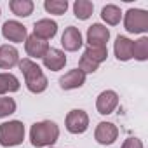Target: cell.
<instances>
[{
  "mask_svg": "<svg viewBox=\"0 0 148 148\" xmlns=\"http://www.w3.org/2000/svg\"><path fill=\"white\" fill-rule=\"evenodd\" d=\"M66 129L71 134H82L89 127V115L84 110H71L66 115Z\"/></svg>",
  "mask_w": 148,
  "mask_h": 148,
  "instance_id": "5b68a950",
  "label": "cell"
},
{
  "mask_svg": "<svg viewBox=\"0 0 148 148\" xmlns=\"http://www.w3.org/2000/svg\"><path fill=\"white\" fill-rule=\"evenodd\" d=\"M25 49H26V54H28V56L38 59V58H44V56H45V52L49 51V44L32 33V35L26 37V40H25Z\"/></svg>",
  "mask_w": 148,
  "mask_h": 148,
  "instance_id": "7c38bea8",
  "label": "cell"
},
{
  "mask_svg": "<svg viewBox=\"0 0 148 148\" xmlns=\"http://www.w3.org/2000/svg\"><path fill=\"white\" fill-rule=\"evenodd\" d=\"M51 148H52V146H51Z\"/></svg>",
  "mask_w": 148,
  "mask_h": 148,
  "instance_id": "4316f807",
  "label": "cell"
},
{
  "mask_svg": "<svg viewBox=\"0 0 148 148\" xmlns=\"http://www.w3.org/2000/svg\"><path fill=\"white\" fill-rule=\"evenodd\" d=\"M59 138V127L52 120L35 122L30 129V141L35 148L52 146Z\"/></svg>",
  "mask_w": 148,
  "mask_h": 148,
  "instance_id": "7a4b0ae2",
  "label": "cell"
},
{
  "mask_svg": "<svg viewBox=\"0 0 148 148\" xmlns=\"http://www.w3.org/2000/svg\"><path fill=\"white\" fill-rule=\"evenodd\" d=\"M115 56L119 61H129L132 58V40H129L127 37H122L119 35L117 40H115Z\"/></svg>",
  "mask_w": 148,
  "mask_h": 148,
  "instance_id": "2e32d148",
  "label": "cell"
},
{
  "mask_svg": "<svg viewBox=\"0 0 148 148\" xmlns=\"http://www.w3.org/2000/svg\"><path fill=\"white\" fill-rule=\"evenodd\" d=\"M117 136H119V129L112 122H99L94 131V138L99 145H112L117 139Z\"/></svg>",
  "mask_w": 148,
  "mask_h": 148,
  "instance_id": "52a82bcc",
  "label": "cell"
},
{
  "mask_svg": "<svg viewBox=\"0 0 148 148\" xmlns=\"http://www.w3.org/2000/svg\"><path fill=\"white\" fill-rule=\"evenodd\" d=\"M19 63V54L18 49L12 45H0V68L2 70H11L12 66H16Z\"/></svg>",
  "mask_w": 148,
  "mask_h": 148,
  "instance_id": "9a60e30c",
  "label": "cell"
},
{
  "mask_svg": "<svg viewBox=\"0 0 148 148\" xmlns=\"http://www.w3.org/2000/svg\"><path fill=\"white\" fill-rule=\"evenodd\" d=\"M122 148H143V141L138 138H127L122 145Z\"/></svg>",
  "mask_w": 148,
  "mask_h": 148,
  "instance_id": "484cf974",
  "label": "cell"
},
{
  "mask_svg": "<svg viewBox=\"0 0 148 148\" xmlns=\"http://www.w3.org/2000/svg\"><path fill=\"white\" fill-rule=\"evenodd\" d=\"M132 58L138 61H146L148 59V38L141 37L139 40L132 42Z\"/></svg>",
  "mask_w": 148,
  "mask_h": 148,
  "instance_id": "44dd1931",
  "label": "cell"
},
{
  "mask_svg": "<svg viewBox=\"0 0 148 148\" xmlns=\"http://www.w3.org/2000/svg\"><path fill=\"white\" fill-rule=\"evenodd\" d=\"M25 139V125L19 120H9L0 124V145L2 146H16Z\"/></svg>",
  "mask_w": 148,
  "mask_h": 148,
  "instance_id": "3957f363",
  "label": "cell"
},
{
  "mask_svg": "<svg viewBox=\"0 0 148 148\" xmlns=\"http://www.w3.org/2000/svg\"><path fill=\"white\" fill-rule=\"evenodd\" d=\"M9 7L12 11V14L19 16V18H28L33 12V2L32 0H11Z\"/></svg>",
  "mask_w": 148,
  "mask_h": 148,
  "instance_id": "e0dca14e",
  "label": "cell"
},
{
  "mask_svg": "<svg viewBox=\"0 0 148 148\" xmlns=\"http://www.w3.org/2000/svg\"><path fill=\"white\" fill-rule=\"evenodd\" d=\"M16 112V101L12 98H0V119L9 117Z\"/></svg>",
  "mask_w": 148,
  "mask_h": 148,
  "instance_id": "cb8c5ba5",
  "label": "cell"
},
{
  "mask_svg": "<svg viewBox=\"0 0 148 148\" xmlns=\"http://www.w3.org/2000/svg\"><path fill=\"white\" fill-rule=\"evenodd\" d=\"M124 26L129 33L148 32V12L143 9H129L124 18Z\"/></svg>",
  "mask_w": 148,
  "mask_h": 148,
  "instance_id": "277c9868",
  "label": "cell"
},
{
  "mask_svg": "<svg viewBox=\"0 0 148 148\" xmlns=\"http://www.w3.org/2000/svg\"><path fill=\"white\" fill-rule=\"evenodd\" d=\"M92 11H94V5L92 2L89 0H77L75 4H73V12H75V18L86 21L92 16Z\"/></svg>",
  "mask_w": 148,
  "mask_h": 148,
  "instance_id": "d6986e66",
  "label": "cell"
},
{
  "mask_svg": "<svg viewBox=\"0 0 148 148\" xmlns=\"http://www.w3.org/2000/svg\"><path fill=\"white\" fill-rule=\"evenodd\" d=\"M98 63H94L92 59H89L87 56H82L80 61H79V70H82L84 73H94L98 70Z\"/></svg>",
  "mask_w": 148,
  "mask_h": 148,
  "instance_id": "d4e9b609",
  "label": "cell"
},
{
  "mask_svg": "<svg viewBox=\"0 0 148 148\" xmlns=\"http://www.w3.org/2000/svg\"><path fill=\"white\" fill-rule=\"evenodd\" d=\"M56 33H58V25L52 19H40L33 25V35L45 40V42L49 38H52Z\"/></svg>",
  "mask_w": 148,
  "mask_h": 148,
  "instance_id": "5bb4252c",
  "label": "cell"
},
{
  "mask_svg": "<svg viewBox=\"0 0 148 148\" xmlns=\"http://www.w3.org/2000/svg\"><path fill=\"white\" fill-rule=\"evenodd\" d=\"M110 38V30L99 23H94L87 30V44L96 47H106V42Z\"/></svg>",
  "mask_w": 148,
  "mask_h": 148,
  "instance_id": "ba28073f",
  "label": "cell"
},
{
  "mask_svg": "<svg viewBox=\"0 0 148 148\" xmlns=\"http://www.w3.org/2000/svg\"><path fill=\"white\" fill-rule=\"evenodd\" d=\"M2 35L4 38H7L9 42H25L28 33H26V28L19 23V21H5L4 26H2Z\"/></svg>",
  "mask_w": 148,
  "mask_h": 148,
  "instance_id": "8992f818",
  "label": "cell"
},
{
  "mask_svg": "<svg viewBox=\"0 0 148 148\" xmlns=\"http://www.w3.org/2000/svg\"><path fill=\"white\" fill-rule=\"evenodd\" d=\"M101 18H103V21H106L108 25H112V26H115V25H119L120 23V18H122V12H120V9L117 7V5H105L103 7V11H101Z\"/></svg>",
  "mask_w": 148,
  "mask_h": 148,
  "instance_id": "ffe728a7",
  "label": "cell"
},
{
  "mask_svg": "<svg viewBox=\"0 0 148 148\" xmlns=\"http://www.w3.org/2000/svg\"><path fill=\"white\" fill-rule=\"evenodd\" d=\"M44 7H45L47 12L56 14V16H61V14L66 12L68 2H66V0H45V2H44Z\"/></svg>",
  "mask_w": 148,
  "mask_h": 148,
  "instance_id": "603a6c76",
  "label": "cell"
},
{
  "mask_svg": "<svg viewBox=\"0 0 148 148\" xmlns=\"http://www.w3.org/2000/svg\"><path fill=\"white\" fill-rule=\"evenodd\" d=\"M119 105V96L115 91H103L96 99V108L101 115H110Z\"/></svg>",
  "mask_w": 148,
  "mask_h": 148,
  "instance_id": "30bf717a",
  "label": "cell"
},
{
  "mask_svg": "<svg viewBox=\"0 0 148 148\" xmlns=\"http://www.w3.org/2000/svg\"><path fill=\"white\" fill-rule=\"evenodd\" d=\"M18 64H19V70H21L23 77H25V84H26V87H28L30 92L40 94V92H44V91L47 89V84H49V82H47V77L44 75L42 68H40L35 61L25 58V59H21Z\"/></svg>",
  "mask_w": 148,
  "mask_h": 148,
  "instance_id": "6da1fadb",
  "label": "cell"
},
{
  "mask_svg": "<svg viewBox=\"0 0 148 148\" xmlns=\"http://www.w3.org/2000/svg\"><path fill=\"white\" fill-rule=\"evenodd\" d=\"M19 91V80L12 73H0V94Z\"/></svg>",
  "mask_w": 148,
  "mask_h": 148,
  "instance_id": "ac0fdd59",
  "label": "cell"
},
{
  "mask_svg": "<svg viewBox=\"0 0 148 148\" xmlns=\"http://www.w3.org/2000/svg\"><path fill=\"white\" fill-rule=\"evenodd\" d=\"M86 82V73L79 68L75 70H70L68 73H64V75L59 79V87L64 89V91H71V89H79L82 87Z\"/></svg>",
  "mask_w": 148,
  "mask_h": 148,
  "instance_id": "9c48e42d",
  "label": "cell"
},
{
  "mask_svg": "<svg viewBox=\"0 0 148 148\" xmlns=\"http://www.w3.org/2000/svg\"><path fill=\"white\" fill-rule=\"evenodd\" d=\"M61 44H63V47L66 49V51H70V52H75V51H79L80 47H82V33H80V30L79 28H75V26H68L66 30H64V33H63V37H61Z\"/></svg>",
  "mask_w": 148,
  "mask_h": 148,
  "instance_id": "8fae6325",
  "label": "cell"
},
{
  "mask_svg": "<svg viewBox=\"0 0 148 148\" xmlns=\"http://www.w3.org/2000/svg\"><path fill=\"white\" fill-rule=\"evenodd\" d=\"M42 61H44V66H45V68H49L51 71H58V70L64 68V64H66V56H64L63 51L54 49V47H49V51L45 52V56L42 58Z\"/></svg>",
  "mask_w": 148,
  "mask_h": 148,
  "instance_id": "4fadbf2b",
  "label": "cell"
},
{
  "mask_svg": "<svg viewBox=\"0 0 148 148\" xmlns=\"http://www.w3.org/2000/svg\"><path fill=\"white\" fill-rule=\"evenodd\" d=\"M84 56H87L89 59H92L94 63H103L108 58V49L106 47H96V45H87L84 51Z\"/></svg>",
  "mask_w": 148,
  "mask_h": 148,
  "instance_id": "7402d4cb",
  "label": "cell"
}]
</instances>
